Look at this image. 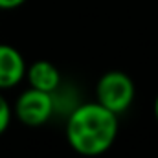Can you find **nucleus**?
Instances as JSON below:
<instances>
[{
	"mask_svg": "<svg viewBox=\"0 0 158 158\" xmlns=\"http://www.w3.org/2000/svg\"><path fill=\"white\" fill-rule=\"evenodd\" d=\"M134 81L125 72L110 70L96 83V101L114 114H123L134 101Z\"/></svg>",
	"mask_w": 158,
	"mask_h": 158,
	"instance_id": "2",
	"label": "nucleus"
},
{
	"mask_svg": "<svg viewBox=\"0 0 158 158\" xmlns=\"http://www.w3.org/2000/svg\"><path fill=\"white\" fill-rule=\"evenodd\" d=\"M153 110H155V118H156V121H158V96H156V99H155V105H153Z\"/></svg>",
	"mask_w": 158,
	"mask_h": 158,
	"instance_id": "8",
	"label": "nucleus"
},
{
	"mask_svg": "<svg viewBox=\"0 0 158 158\" xmlns=\"http://www.w3.org/2000/svg\"><path fill=\"white\" fill-rule=\"evenodd\" d=\"M11 116H13V109L9 105V101L0 94V134L6 132V129L11 123Z\"/></svg>",
	"mask_w": 158,
	"mask_h": 158,
	"instance_id": "6",
	"label": "nucleus"
},
{
	"mask_svg": "<svg viewBox=\"0 0 158 158\" xmlns=\"http://www.w3.org/2000/svg\"><path fill=\"white\" fill-rule=\"evenodd\" d=\"M118 131V114L98 101L76 105L66 119V140L70 147L86 158L105 155L114 145Z\"/></svg>",
	"mask_w": 158,
	"mask_h": 158,
	"instance_id": "1",
	"label": "nucleus"
},
{
	"mask_svg": "<svg viewBox=\"0 0 158 158\" xmlns=\"http://www.w3.org/2000/svg\"><path fill=\"white\" fill-rule=\"evenodd\" d=\"M26 61L17 48L0 44V90L17 86L26 77Z\"/></svg>",
	"mask_w": 158,
	"mask_h": 158,
	"instance_id": "4",
	"label": "nucleus"
},
{
	"mask_svg": "<svg viewBox=\"0 0 158 158\" xmlns=\"http://www.w3.org/2000/svg\"><path fill=\"white\" fill-rule=\"evenodd\" d=\"M26 79L31 88L53 94L61 86V72L50 61H35L26 68Z\"/></svg>",
	"mask_w": 158,
	"mask_h": 158,
	"instance_id": "5",
	"label": "nucleus"
},
{
	"mask_svg": "<svg viewBox=\"0 0 158 158\" xmlns=\"http://www.w3.org/2000/svg\"><path fill=\"white\" fill-rule=\"evenodd\" d=\"M13 112L20 119V123H24L26 127H40L55 112L53 94L30 86L28 90H24L19 96Z\"/></svg>",
	"mask_w": 158,
	"mask_h": 158,
	"instance_id": "3",
	"label": "nucleus"
},
{
	"mask_svg": "<svg viewBox=\"0 0 158 158\" xmlns=\"http://www.w3.org/2000/svg\"><path fill=\"white\" fill-rule=\"evenodd\" d=\"M26 0H0V9L2 11H9V9H17L24 4Z\"/></svg>",
	"mask_w": 158,
	"mask_h": 158,
	"instance_id": "7",
	"label": "nucleus"
}]
</instances>
